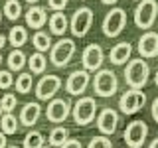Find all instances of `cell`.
<instances>
[{"instance_id":"26","label":"cell","mask_w":158,"mask_h":148,"mask_svg":"<svg viewBox=\"0 0 158 148\" xmlns=\"http://www.w3.org/2000/svg\"><path fill=\"white\" fill-rule=\"evenodd\" d=\"M14 85H16V91H18V93H22V95H26V93H30V91H32V87H34L32 73H20Z\"/></svg>"},{"instance_id":"16","label":"cell","mask_w":158,"mask_h":148,"mask_svg":"<svg viewBox=\"0 0 158 148\" xmlns=\"http://www.w3.org/2000/svg\"><path fill=\"white\" fill-rule=\"evenodd\" d=\"M40 117H42V107H40V103L30 101V103H26V105L22 107V111H20V125L32 126V125L38 122Z\"/></svg>"},{"instance_id":"1","label":"cell","mask_w":158,"mask_h":148,"mask_svg":"<svg viewBox=\"0 0 158 148\" xmlns=\"http://www.w3.org/2000/svg\"><path fill=\"white\" fill-rule=\"evenodd\" d=\"M150 77V67L144 59H131L125 65V81L128 83L131 89H140L148 83Z\"/></svg>"},{"instance_id":"46","label":"cell","mask_w":158,"mask_h":148,"mask_svg":"<svg viewBox=\"0 0 158 148\" xmlns=\"http://www.w3.org/2000/svg\"><path fill=\"white\" fill-rule=\"evenodd\" d=\"M138 2H142V0H138Z\"/></svg>"},{"instance_id":"28","label":"cell","mask_w":158,"mask_h":148,"mask_svg":"<svg viewBox=\"0 0 158 148\" xmlns=\"http://www.w3.org/2000/svg\"><path fill=\"white\" fill-rule=\"evenodd\" d=\"M44 134L40 130H30L24 138V148H44Z\"/></svg>"},{"instance_id":"39","label":"cell","mask_w":158,"mask_h":148,"mask_svg":"<svg viewBox=\"0 0 158 148\" xmlns=\"http://www.w3.org/2000/svg\"><path fill=\"white\" fill-rule=\"evenodd\" d=\"M154 83H156V87H158V71H156V75H154Z\"/></svg>"},{"instance_id":"30","label":"cell","mask_w":158,"mask_h":148,"mask_svg":"<svg viewBox=\"0 0 158 148\" xmlns=\"http://www.w3.org/2000/svg\"><path fill=\"white\" fill-rule=\"evenodd\" d=\"M87 148H113V142H111V138H107V136H95V138L89 140Z\"/></svg>"},{"instance_id":"15","label":"cell","mask_w":158,"mask_h":148,"mask_svg":"<svg viewBox=\"0 0 158 148\" xmlns=\"http://www.w3.org/2000/svg\"><path fill=\"white\" fill-rule=\"evenodd\" d=\"M138 53L142 57H156L158 56V32H144L138 38Z\"/></svg>"},{"instance_id":"35","label":"cell","mask_w":158,"mask_h":148,"mask_svg":"<svg viewBox=\"0 0 158 148\" xmlns=\"http://www.w3.org/2000/svg\"><path fill=\"white\" fill-rule=\"evenodd\" d=\"M0 148H8V138L2 130H0Z\"/></svg>"},{"instance_id":"4","label":"cell","mask_w":158,"mask_h":148,"mask_svg":"<svg viewBox=\"0 0 158 148\" xmlns=\"http://www.w3.org/2000/svg\"><path fill=\"white\" fill-rule=\"evenodd\" d=\"M156 16H158V2L156 0H142V2H138V6L135 10V24L148 32V28L154 26Z\"/></svg>"},{"instance_id":"21","label":"cell","mask_w":158,"mask_h":148,"mask_svg":"<svg viewBox=\"0 0 158 148\" xmlns=\"http://www.w3.org/2000/svg\"><path fill=\"white\" fill-rule=\"evenodd\" d=\"M28 65H30V71L32 73L40 75V73H44L46 67H48V57L44 56V53H40V51H34L32 56L28 57Z\"/></svg>"},{"instance_id":"22","label":"cell","mask_w":158,"mask_h":148,"mask_svg":"<svg viewBox=\"0 0 158 148\" xmlns=\"http://www.w3.org/2000/svg\"><path fill=\"white\" fill-rule=\"evenodd\" d=\"M8 42L12 43L16 49H22V46L28 42V32H26V28H22V26H12V30H10V34H8Z\"/></svg>"},{"instance_id":"37","label":"cell","mask_w":158,"mask_h":148,"mask_svg":"<svg viewBox=\"0 0 158 148\" xmlns=\"http://www.w3.org/2000/svg\"><path fill=\"white\" fill-rule=\"evenodd\" d=\"M148 148H158V136L154 138V140H152L150 142V146H148Z\"/></svg>"},{"instance_id":"43","label":"cell","mask_w":158,"mask_h":148,"mask_svg":"<svg viewBox=\"0 0 158 148\" xmlns=\"http://www.w3.org/2000/svg\"><path fill=\"white\" fill-rule=\"evenodd\" d=\"M8 148H20V146H8Z\"/></svg>"},{"instance_id":"2","label":"cell","mask_w":158,"mask_h":148,"mask_svg":"<svg viewBox=\"0 0 158 148\" xmlns=\"http://www.w3.org/2000/svg\"><path fill=\"white\" fill-rule=\"evenodd\" d=\"M97 117V101L93 97H81L73 105V121L79 126H87Z\"/></svg>"},{"instance_id":"42","label":"cell","mask_w":158,"mask_h":148,"mask_svg":"<svg viewBox=\"0 0 158 148\" xmlns=\"http://www.w3.org/2000/svg\"><path fill=\"white\" fill-rule=\"evenodd\" d=\"M2 113H4V111H2V107H0V118H2Z\"/></svg>"},{"instance_id":"7","label":"cell","mask_w":158,"mask_h":148,"mask_svg":"<svg viewBox=\"0 0 158 148\" xmlns=\"http://www.w3.org/2000/svg\"><path fill=\"white\" fill-rule=\"evenodd\" d=\"M146 136H148V126L144 121H132L128 122L125 132H123V138H125L127 146L128 148H140L144 146L146 142Z\"/></svg>"},{"instance_id":"29","label":"cell","mask_w":158,"mask_h":148,"mask_svg":"<svg viewBox=\"0 0 158 148\" xmlns=\"http://www.w3.org/2000/svg\"><path fill=\"white\" fill-rule=\"evenodd\" d=\"M16 105H18V99H16L14 93H6V95L0 99V107H2L4 113H12L14 109H16Z\"/></svg>"},{"instance_id":"27","label":"cell","mask_w":158,"mask_h":148,"mask_svg":"<svg viewBox=\"0 0 158 148\" xmlns=\"http://www.w3.org/2000/svg\"><path fill=\"white\" fill-rule=\"evenodd\" d=\"M4 16L8 20H18L22 16V4L18 0H6L4 2Z\"/></svg>"},{"instance_id":"36","label":"cell","mask_w":158,"mask_h":148,"mask_svg":"<svg viewBox=\"0 0 158 148\" xmlns=\"http://www.w3.org/2000/svg\"><path fill=\"white\" fill-rule=\"evenodd\" d=\"M6 42H8V38L4 36V34H0V49H2L4 46H6Z\"/></svg>"},{"instance_id":"25","label":"cell","mask_w":158,"mask_h":148,"mask_svg":"<svg viewBox=\"0 0 158 148\" xmlns=\"http://www.w3.org/2000/svg\"><path fill=\"white\" fill-rule=\"evenodd\" d=\"M18 125H20V121L12 115V113H4L2 118H0V126H2V132H4L6 136H8V134H16Z\"/></svg>"},{"instance_id":"34","label":"cell","mask_w":158,"mask_h":148,"mask_svg":"<svg viewBox=\"0 0 158 148\" xmlns=\"http://www.w3.org/2000/svg\"><path fill=\"white\" fill-rule=\"evenodd\" d=\"M152 118L158 122V97L152 101Z\"/></svg>"},{"instance_id":"17","label":"cell","mask_w":158,"mask_h":148,"mask_svg":"<svg viewBox=\"0 0 158 148\" xmlns=\"http://www.w3.org/2000/svg\"><path fill=\"white\" fill-rule=\"evenodd\" d=\"M131 53H132V46L128 42H121L115 43V47L109 51V59L113 65H125L127 61H131Z\"/></svg>"},{"instance_id":"18","label":"cell","mask_w":158,"mask_h":148,"mask_svg":"<svg viewBox=\"0 0 158 148\" xmlns=\"http://www.w3.org/2000/svg\"><path fill=\"white\" fill-rule=\"evenodd\" d=\"M48 22V12H46V8H42V6H32L26 12V24L30 28H34V30H38L40 32V28L44 26V24Z\"/></svg>"},{"instance_id":"32","label":"cell","mask_w":158,"mask_h":148,"mask_svg":"<svg viewBox=\"0 0 158 148\" xmlns=\"http://www.w3.org/2000/svg\"><path fill=\"white\" fill-rule=\"evenodd\" d=\"M48 4H49V8H52V10H56V12H61V10L67 8L69 0H48Z\"/></svg>"},{"instance_id":"45","label":"cell","mask_w":158,"mask_h":148,"mask_svg":"<svg viewBox=\"0 0 158 148\" xmlns=\"http://www.w3.org/2000/svg\"><path fill=\"white\" fill-rule=\"evenodd\" d=\"M44 148H52V146H44Z\"/></svg>"},{"instance_id":"5","label":"cell","mask_w":158,"mask_h":148,"mask_svg":"<svg viewBox=\"0 0 158 148\" xmlns=\"http://www.w3.org/2000/svg\"><path fill=\"white\" fill-rule=\"evenodd\" d=\"M75 56V42L69 38H61L57 43H53L52 47V56H49V61L56 67H65L71 57Z\"/></svg>"},{"instance_id":"14","label":"cell","mask_w":158,"mask_h":148,"mask_svg":"<svg viewBox=\"0 0 158 148\" xmlns=\"http://www.w3.org/2000/svg\"><path fill=\"white\" fill-rule=\"evenodd\" d=\"M89 85V71L85 69H77V71H73L71 75L67 77L65 81V91L69 95H83V91L87 89Z\"/></svg>"},{"instance_id":"13","label":"cell","mask_w":158,"mask_h":148,"mask_svg":"<svg viewBox=\"0 0 158 148\" xmlns=\"http://www.w3.org/2000/svg\"><path fill=\"white\" fill-rule=\"evenodd\" d=\"M71 113V103L65 99H52L46 109V117L49 122H63Z\"/></svg>"},{"instance_id":"12","label":"cell","mask_w":158,"mask_h":148,"mask_svg":"<svg viewBox=\"0 0 158 148\" xmlns=\"http://www.w3.org/2000/svg\"><path fill=\"white\" fill-rule=\"evenodd\" d=\"M103 59H105V53H103V47L99 43H89V46L83 49L81 56V63L85 71H97L99 67L103 65Z\"/></svg>"},{"instance_id":"9","label":"cell","mask_w":158,"mask_h":148,"mask_svg":"<svg viewBox=\"0 0 158 148\" xmlns=\"http://www.w3.org/2000/svg\"><path fill=\"white\" fill-rule=\"evenodd\" d=\"M91 24H93V10L83 6V8L75 10V14L71 18V24H69V30H71V34L75 38H83L89 32Z\"/></svg>"},{"instance_id":"8","label":"cell","mask_w":158,"mask_h":148,"mask_svg":"<svg viewBox=\"0 0 158 148\" xmlns=\"http://www.w3.org/2000/svg\"><path fill=\"white\" fill-rule=\"evenodd\" d=\"M144 105H146V93L140 89H131L118 99V107H121L123 115H136Z\"/></svg>"},{"instance_id":"3","label":"cell","mask_w":158,"mask_h":148,"mask_svg":"<svg viewBox=\"0 0 158 148\" xmlns=\"http://www.w3.org/2000/svg\"><path fill=\"white\" fill-rule=\"evenodd\" d=\"M93 89L99 97H113L118 89V79L111 69H101L97 75L93 77Z\"/></svg>"},{"instance_id":"20","label":"cell","mask_w":158,"mask_h":148,"mask_svg":"<svg viewBox=\"0 0 158 148\" xmlns=\"http://www.w3.org/2000/svg\"><path fill=\"white\" fill-rule=\"evenodd\" d=\"M49 146H57V148H61L65 142L69 140V130L65 126H56V128H52V132H49Z\"/></svg>"},{"instance_id":"19","label":"cell","mask_w":158,"mask_h":148,"mask_svg":"<svg viewBox=\"0 0 158 148\" xmlns=\"http://www.w3.org/2000/svg\"><path fill=\"white\" fill-rule=\"evenodd\" d=\"M48 24H49V30H52L53 36H63L67 32V18L63 12H53L52 18L48 20Z\"/></svg>"},{"instance_id":"11","label":"cell","mask_w":158,"mask_h":148,"mask_svg":"<svg viewBox=\"0 0 158 148\" xmlns=\"http://www.w3.org/2000/svg\"><path fill=\"white\" fill-rule=\"evenodd\" d=\"M61 89V79L57 75H44L36 83V97L40 101H49Z\"/></svg>"},{"instance_id":"24","label":"cell","mask_w":158,"mask_h":148,"mask_svg":"<svg viewBox=\"0 0 158 148\" xmlns=\"http://www.w3.org/2000/svg\"><path fill=\"white\" fill-rule=\"evenodd\" d=\"M6 61H8L10 71H20V69L26 65L28 57H26V53H24L22 49H14V51H10V56H8Z\"/></svg>"},{"instance_id":"23","label":"cell","mask_w":158,"mask_h":148,"mask_svg":"<svg viewBox=\"0 0 158 148\" xmlns=\"http://www.w3.org/2000/svg\"><path fill=\"white\" fill-rule=\"evenodd\" d=\"M32 46L36 47V51H40V53H44V51H48L49 47H52V38H49V34H46V32H36L32 36Z\"/></svg>"},{"instance_id":"38","label":"cell","mask_w":158,"mask_h":148,"mask_svg":"<svg viewBox=\"0 0 158 148\" xmlns=\"http://www.w3.org/2000/svg\"><path fill=\"white\" fill-rule=\"evenodd\" d=\"M101 2H103V4H115L117 0H101Z\"/></svg>"},{"instance_id":"31","label":"cell","mask_w":158,"mask_h":148,"mask_svg":"<svg viewBox=\"0 0 158 148\" xmlns=\"http://www.w3.org/2000/svg\"><path fill=\"white\" fill-rule=\"evenodd\" d=\"M14 85V77L10 71H0V89H10Z\"/></svg>"},{"instance_id":"40","label":"cell","mask_w":158,"mask_h":148,"mask_svg":"<svg viewBox=\"0 0 158 148\" xmlns=\"http://www.w3.org/2000/svg\"><path fill=\"white\" fill-rule=\"evenodd\" d=\"M28 2L32 4V6H36V2H38V0H28Z\"/></svg>"},{"instance_id":"44","label":"cell","mask_w":158,"mask_h":148,"mask_svg":"<svg viewBox=\"0 0 158 148\" xmlns=\"http://www.w3.org/2000/svg\"><path fill=\"white\" fill-rule=\"evenodd\" d=\"M0 22H2V14H0Z\"/></svg>"},{"instance_id":"41","label":"cell","mask_w":158,"mask_h":148,"mask_svg":"<svg viewBox=\"0 0 158 148\" xmlns=\"http://www.w3.org/2000/svg\"><path fill=\"white\" fill-rule=\"evenodd\" d=\"M2 61H4V57H2V53H0V65H2Z\"/></svg>"},{"instance_id":"33","label":"cell","mask_w":158,"mask_h":148,"mask_svg":"<svg viewBox=\"0 0 158 148\" xmlns=\"http://www.w3.org/2000/svg\"><path fill=\"white\" fill-rule=\"evenodd\" d=\"M61 148H83V146H81V142H79L77 138H69V140H67Z\"/></svg>"},{"instance_id":"6","label":"cell","mask_w":158,"mask_h":148,"mask_svg":"<svg viewBox=\"0 0 158 148\" xmlns=\"http://www.w3.org/2000/svg\"><path fill=\"white\" fill-rule=\"evenodd\" d=\"M127 26V12L123 8H113L107 12L105 20H103V34L107 38H115L125 30Z\"/></svg>"},{"instance_id":"10","label":"cell","mask_w":158,"mask_h":148,"mask_svg":"<svg viewBox=\"0 0 158 148\" xmlns=\"http://www.w3.org/2000/svg\"><path fill=\"white\" fill-rule=\"evenodd\" d=\"M95 125L99 128L103 136H111L117 132V126H118V113L111 107H105L99 111V117L95 118Z\"/></svg>"}]
</instances>
